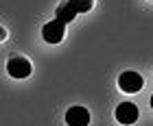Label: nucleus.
<instances>
[{"instance_id":"obj_1","label":"nucleus","mask_w":153,"mask_h":126,"mask_svg":"<svg viewBox=\"0 0 153 126\" xmlns=\"http://www.w3.org/2000/svg\"><path fill=\"white\" fill-rule=\"evenodd\" d=\"M7 72H9L11 78H29L31 72H33V65L31 61L22 57V54H18V57H11L9 61H7Z\"/></svg>"},{"instance_id":"obj_2","label":"nucleus","mask_w":153,"mask_h":126,"mask_svg":"<svg viewBox=\"0 0 153 126\" xmlns=\"http://www.w3.org/2000/svg\"><path fill=\"white\" fill-rule=\"evenodd\" d=\"M142 85H144V78L136 70H125V72L118 76V87H120V92H125V94H138L142 89Z\"/></svg>"},{"instance_id":"obj_3","label":"nucleus","mask_w":153,"mask_h":126,"mask_svg":"<svg viewBox=\"0 0 153 126\" xmlns=\"http://www.w3.org/2000/svg\"><path fill=\"white\" fill-rule=\"evenodd\" d=\"M114 117H116L118 124L131 126V124L138 122V117H140V111H138V107H136L134 102H120V104L116 107V111H114Z\"/></svg>"},{"instance_id":"obj_4","label":"nucleus","mask_w":153,"mask_h":126,"mask_svg":"<svg viewBox=\"0 0 153 126\" xmlns=\"http://www.w3.org/2000/svg\"><path fill=\"white\" fill-rule=\"evenodd\" d=\"M64 35H66V24L57 18L44 24V29H42V37H44L46 44H59L64 39Z\"/></svg>"},{"instance_id":"obj_5","label":"nucleus","mask_w":153,"mask_h":126,"mask_svg":"<svg viewBox=\"0 0 153 126\" xmlns=\"http://www.w3.org/2000/svg\"><path fill=\"white\" fill-rule=\"evenodd\" d=\"M90 111L85 107H81V104H74L66 111V124L68 126H88L90 124Z\"/></svg>"},{"instance_id":"obj_6","label":"nucleus","mask_w":153,"mask_h":126,"mask_svg":"<svg viewBox=\"0 0 153 126\" xmlns=\"http://www.w3.org/2000/svg\"><path fill=\"white\" fill-rule=\"evenodd\" d=\"M76 15H79V13H76V11L72 9V4L68 2V0H66V2H61V4L57 7V9H55V18H57V20H61L64 24L72 22V20H74Z\"/></svg>"},{"instance_id":"obj_7","label":"nucleus","mask_w":153,"mask_h":126,"mask_svg":"<svg viewBox=\"0 0 153 126\" xmlns=\"http://www.w3.org/2000/svg\"><path fill=\"white\" fill-rule=\"evenodd\" d=\"M68 2L72 4V9L76 13H88V11H92V7H94V0H68Z\"/></svg>"},{"instance_id":"obj_8","label":"nucleus","mask_w":153,"mask_h":126,"mask_svg":"<svg viewBox=\"0 0 153 126\" xmlns=\"http://www.w3.org/2000/svg\"><path fill=\"white\" fill-rule=\"evenodd\" d=\"M151 109H153V96H151Z\"/></svg>"}]
</instances>
